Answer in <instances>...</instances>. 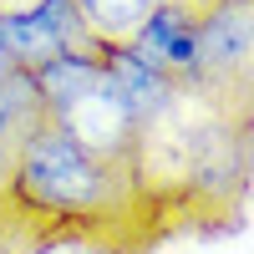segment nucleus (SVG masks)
<instances>
[{
    "mask_svg": "<svg viewBox=\"0 0 254 254\" xmlns=\"http://www.w3.org/2000/svg\"><path fill=\"white\" fill-rule=\"evenodd\" d=\"M122 168L97 158L87 142H76L56 117L36 122V132L26 137L10 173V193L31 208V214H51V219H107L117 198H122Z\"/></svg>",
    "mask_w": 254,
    "mask_h": 254,
    "instance_id": "nucleus-1",
    "label": "nucleus"
},
{
    "mask_svg": "<svg viewBox=\"0 0 254 254\" xmlns=\"http://www.w3.org/2000/svg\"><path fill=\"white\" fill-rule=\"evenodd\" d=\"M219 112L249 122L254 102V0H208L198 15V71L188 81Z\"/></svg>",
    "mask_w": 254,
    "mask_h": 254,
    "instance_id": "nucleus-2",
    "label": "nucleus"
},
{
    "mask_svg": "<svg viewBox=\"0 0 254 254\" xmlns=\"http://www.w3.org/2000/svg\"><path fill=\"white\" fill-rule=\"evenodd\" d=\"M132 46L153 66H163L178 87H188L193 71H198V10L183 5V0H158L153 15L137 26Z\"/></svg>",
    "mask_w": 254,
    "mask_h": 254,
    "instance_id": "nucleus-3",
    "label": "nucleus"
},
{
    "mask_svg": "<svg viewBox=\"0 0 254 254\" xmlns=\"http://www.w3.org/2000/svg\"><path fill=\"white\" fill-rule=\"evenodd\" d=\"M46 102H41L36 92V76L31 71H10L5 81H0V163L15 173V158L20 147H26V137L36 132V122H46Z\"/></svg>",
    "mask_w": 254,
    "mask_h": 254,
    "instance_id": "nucleus-4",
    "label": "nucleus"
},
{
    "mask_svg": "<svg viewBox=\"0 0 254 254\" xmlns=\"http://www.w3.org/2000/svg\"><path fill=\"white\" fill-rule=\"evenodd\" d=\"M31 76H36V92L46 102V112L61 117V112H71L81 97H92L102 87V56H56L46 66H36Z\"/></svg>",
    "mask_w": 254,
    "mask_h": 254,
    "instance_id": "nucleus-5",
    "label": "nucleus"
},
{
    "mask_svg": "<svg viewBox=\"0 0 254 254\" xmlns=\"http://www.w3.org/2000/svg\"><path fill=\"white\" fill-rule=\"evenodd\" d=\"M76 5H81V15H87V26L102 46H122V41L137 36V26L153 15L158 0H76Z\"/></svg>",
    "mask_w": 254,
    "mask_h": 254,
    "instance_id": "nucleus-6",
    "label": "nucleus"
},
{
    "mask_svg": "<svg viewBox=\"0 0 254 254\" xmlns=\"http://www.w3.org/2000/svg\"><path fill=\"white\" fill-rule=\"evenodd\" d=\"M46 5V0H0V15H20V10H36Z\"/></svg>",
    "mask_w": 254,
    "mask_h": 254,
    "instance_id": "nucleus-7",
    "label": "nucleus"
},
{
    "mask_svg": "<svg viewBox=\"0 0 254 254\" xmlns=\"http://www.w3.org/2000/svg\"><path fill=\"white\" fill-rule=\"evenodd\" d=\"M10 71H20V66H15V56H10V51H5V41H0V81H5V76H10Z\"/></svg>",
    "mask_w": 254,
    "mask_h": 254,
    "instance_id": "nucleus-8",
    "label": "nucleus"
}]
</instances>
